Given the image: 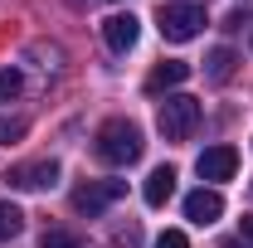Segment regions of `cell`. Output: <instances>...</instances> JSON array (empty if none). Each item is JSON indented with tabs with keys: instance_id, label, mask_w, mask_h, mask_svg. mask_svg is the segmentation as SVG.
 <instances>
[{
	"instance_id": "9c48e42d",
	"label": "cell",
	"mask_w": 253,
	"mask_h": 248,
	"mask_svg": "<svg viewBox=\"0 0 253 248\" xmlns=\"http://www.w3.org/2000/svg\"><path fill=\"white\" fill-rule=\"evenodd\" d=\"M185 78H190V63L166 59V63H156V68L146 73V93H166V88H180Z\"/></svg>"
},
{
	"instance_id": "5b68a950",
	"label": "cell",
	"mask_w": 253,
	"mask_h": 248,
	"mask_svg": "<svg viewBox=\"0 0 253 248\" xmlns=\"http://www.w3.org/2000/svg\"><path fill=\"white\" fill-rule=\"evenodd\" d=\"M15 190H49L59 180V161H25V165H10L5 175Z\"/></svg>"
},
{
	"instance_id": "ba28073f",
	"label": "cell",
	"mask_w": 253,
	"mask_h": 248,
	"mask_svg": "<svg viewBox=\"0 0 253 248\" xmlns=\"http://www.w3.org/2000/svg\"><path fill=\"white\" fill-rule=\"evenodd\" d=\"M224 214V195L219 190H195V195H185V219H195V224H214V219Z\"/></svg>"
},
{
	"instance_id": "6da1fadb",
	"label": "cell",
	"mask_w": 253,
	"mask_h": 248,
	"mask_svg": "<svg viewBox=\"0 0 253 248\" xmlns=\"http://www.w3.org/2000/svg\"><path fill=\"white\" fill-rule=\"evenodd\" d=\"M141 131H136V122H126V117H112V122L97 126V141L93 151L97 161H107V165H131V161H141Z\"/></svg>"
},
{
	"instance_id": "8992f818",
	"label": "cell",
	"mask_w": 253,
	"mask_h": 248,
	"mask_svg": "<svg viewBox=\"0 0 253 248\" xmlns=\"http://www.w3.org/2000/svg\"><path fill=\"white\" fill-rule=\"evenodd\" d=\"M195 170H200V180H234L239 151H234V146H210V151H200Z\"/></svg>"
},
{
	"instance_id": "4fadbf2b",
	"label": "cell",
	"mask_w": 253,
	"mask_h": 248,
	"mask_svg": "<svg viewBox=\"0 0 253 248\" xmlns=\"http://www.w3.org/2000/svg\"><path fill=\"white\" fill-rule=\"evenodd\" d=\"M25 93V73L20 68H0V102H15Z\"/></svg>"
},
{
	"instance_id": "7c38bea8",
	"label": "cell",
	"mask_w": 253,
	"mask_h": 248,
	"mask_svg": "<svg viewBox=\"0 0 253 248\" xmlns=\"http://www.w3.org/2000/svg\"><path fill=\"white\" fill-rule=\"evenodd\" d=\"M20 229H25V214H20L10 200H0V244H10Z\"/></svg>"
},
{
	"instance_id": "9a60e30c",
	"label": "cell",
	"mask_w": 253,
	"mask_h": 248,
	"mask_svg": "<svg viewBox=\"0 0 253 248\" xmlns=\"http://www.w3.org/2000/svg\"><path fill=\"white\" fill-rule=\"evenodd\" d=\"M25 131H30V122H25V117H5V122H0V141L10 146V141H20Z\"/></svg>"
},
{
	"instance_id": "2e32d148",
	"label": "cell",
	"mask_w": 253,
	"mask_h": 248,
	"mask_svg": "<svg viewBox=\"0 0 253 248\" xmlns=\"http://www.w3.org/2000/svg\"><path fill=\"white\" fill-rule=\"evenodd\" d=\"M156 248H190V239L180 234V229H166V234L156 239Z\"/></svg>"
},
{
	"instance_id": "277c9868",
	"label": "cell",
	"mask_w": 253,
	"mask_h": 248,
	"mask_svg": "<svg viewBox=\"0 0 253 248\" xmlns=\"http://www.w3.org/2000/svg\"><path fill=\"white\" fill-rule=\"evenodd\" d=\"M122 195H126V180H88V185L73 190V209L93 219V214H102L107 205H117Z\"/></svg>"
},
{
	"instance_id": "d6986e66",
	"label": "cell",
	"mask_w": 253,
	"mask_h": 248,
	"mask_svg": "<svg viewBox=\"0 0 253 248\" xmlns=\"http://www.w3.org/2000/svg\"><path fill=\"white\" fill-rule=\"evenodd\" d=\"M190 5H195V0H190Z\"/></svg>"
},
{
	"instance_id": "30bf717a",
	"label": "cell",
	"mask_w": 253,
	"mask_h": 248,
	"mask_svg": "<svg viewBox=\"0 0 253 248\" xmlns=\"http://www.w3.org/2000/svg\"><path fill=\"white\" fill-rule=\"evenodd\" d=\"M141 195H146L151 209H161V205L175 195V165H156V170L146 175V190H141Z\"/></svg>"
},
{
	"instance_id": "7a4b0ae2",
	"label": "cell",
	"mask_w": 253,
	"mask_h": 248,
	"mask_svg": "<svg viewBox=\"0 0 253 248\" xmlns=\"http://www.w3.org/2000/svg\"><path fill=\"white\" fill-rule=\"evenodd\" d=\"M200 117H205L200 97H190V93H175V97H166V102H161V112H156V126H161V136H166V141H190V136L200 131Z\"/></svg>"
},
{
	"instance_id": "e0dca14e",
	"label": "cell",
	"mask_w": 253,
	"mask_h": 248,
	"mask_svg": "<svg viewBox=\"0 0 253 248\" xmlns=\"http://www.w3.org/2000/svg\"><path fill=\"white\" fill-rule=\"evenodd\" d=\"M244 239L253 244V214H244Z\"/></svg>"
},
{
	"instance_id": "3957f363",
	"label": "cell",
	"mask_w": 253,
	"mask_h": 248,
	"mask_svg": "<svg viewBox=\"0 0 253 248\" xmlns=\"http://www.w3.org/2000/svg\"><path fill=\"white\" fill-rule=\"evenodd\" d=\"M205 30V5H166L161 10V34L170 39V44H190L195 34Z\"/></svg>"
},
{
	"instance_id": "ac0fdd59",
	"label": "cell",
	"mask_w": 253,
	"mask_h": 248,
	"mask_svg": "<svg viewBox=\"0 0 253 248\" xmlns=\"http://www.w3.org/2000/svg\"><path fill=\"white\" fill-rule=\"evenodd\" d=\"M224 248H244V244H234V239H229V244H224Z\"/></svg>"
},
{
	"instance_id": "52a82bcc",
	"label": "cell",
	"mask_w": 253,
	"mask_h": 248,
	"mask_svg": "<svg viewBox=\"0 0 253 248\" xmlns=\"http://www.w3.org/2000/svg\"><path fill=\"white\" fill-rule=\"evenodd\" d=\"M136 34H141V20L126 10V15H107L102 20V39H107V49L112 54H126V49H136Z\"/></svg>"
},
{
	"instance_id": "8fae6325",
	"label": "cell",
	"mask_w": 253,
	"mask_h": 248,
	"mask_svg": "<svg viewBox=\"0 0 253 248\" xmlns=\"http://www.w3.org/2000/svg\"><path fill=\"white\" fill-rule=\"evenodd\" d=\"M234 49H214V54H210V59H205V73H210V83H229V78H234Z\"/></svg>"
},
{
	"instance_id": "5bb4252c",
	"label": "cell",
	"mask_w": 253,
	"mask_h": 248,
	"mask_svg": "<svg viewBox=\"0 0 253 248\" xmlns=\"http://www.w3.org/2000/svg\"><path fill=\"white\" fill-rule=\"evenodd\" d=\"M39 248H83V239H78L73 229H49V234L39 239Z\"/></svg>"
}]
</instances>
